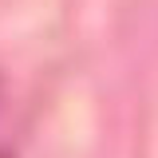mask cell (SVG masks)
Masks as SVG:
<instances>
[]
</instances>
